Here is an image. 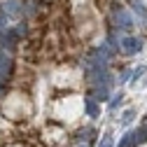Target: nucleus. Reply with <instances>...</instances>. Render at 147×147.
<instances>
[{
	"label": "nucleus",
	"instance_id": "f257e3e1",
	"mask_svg": "<svg viewBox=\"0 0 147 147\" xmlns=\"http://www.w3.org/2000/svg\"><path fill=\"white\" fill-rule=\"evenodd\" d=\"M115 21H117V26L119 28H124V30H128V28H133V16L128 14L121 5H115Z\"/></svg>",
	"mask_w": 147,
	"mask_h": 147
},
{
	"label": "nucleus",
	"instance_id": "f03ea898",
	"mask_svg": "<svg viewBox=\"0 0 147 147\" xmlns=\"http://www.w3.org/2000/svg\"><path fill=\"white\" fill-rule=\"evenodd\" d=\"M9 75H12V56L5 49H0V80L7 82Z\"/></svg>",
	"mask_w": 147,
	"mask_h": 147
},
{
	"label": "nucleus",
	"instance_id": "7ed1b4c3",
	"mask_svg": "<svg viewBox=\"0 0 147 147\" xmlns=\"http://www.w3.org/2000/svg\"><path fill=\"white\" fill-rule=\"evenodd\" d=\"M119 49L124 54H136L142 49V40L140 38H124V40H119Z\"/></svg>",
	"mask_w": 147,
	"mask_h": 147
},
{
	"label": "nucleus",
	"instance_id": "20e7f679",
	"mask_svg": "<svg viewBox=\"0 0 147 147\" xmlns=\"http://www.w3.org/2000/svg\"><path fill=\"white\" fill-rule=\"evenodd\" d=\"M5 14L12 16V19H19V16L24 14V7H21V0H7V3L3 5Z\"/></svg>",
	"mask_w": 147,
	"mask_h": 147
},
{
	"label": "nucleus",
	"instance_id": "39448f33",
	"mask_svg": "<svg viewBox=\"0 0 147 147\" xmlns=\"http://www.w3.org/2000/svg\"><path fill=\"white\" fill-rule=\"evenodd\" d=\"M131 7H133V12L138 14L140 24H142V26H147V7L142 5V0H131Z\"/></svg>",
	"mask_w": 147,
	"mask_h": 147
},
{
	"label": "nucleus",
	"instance_id": "423d86ee",
	"mask_svg": "<svg viewBox=\"0 0 147 147\" xmlns=\"http://www.w3.org/2000/svg\"><path fill=\"white\" fill-rule=\"evenodd\" d=\"M84 110H86V115H89V117H94V119L100 115V110H98V103H96L94 98H91V96L84 100Z\"/></svg>",
	"mask_w": 147,
	"mask_h": 147
},
{
	"label": "nucleus",
	"instance_id": "0eeeda50",
	"mask_svg": "<svg viewBox=\"0 0 147 147\" xmlns=\"http://www.w3.org/2000/svg\"><path fill=\"white\" fill-rule=\"evenodd\" d=\"M91 98H94L96 103H100V100H107V98H110V89H107V84H100V86L94 91V96H91Z\"/></svg>",
	"mask_w": 147,
	"mask_h": 147
},
{
	"label": "nucleus",
	"instance_id": "6e6552de",
	"mask_svg": "<svg viewBox=\"0 0 147 147\" xmlns=\"http://www.w3.org/2000/svg\"><path fill=\"white\" fill-rule=\"evenodd\" d=\"M119 147H138V145H136V133H133V131L124 133L121 140H119Z\"/></svg>",
	"mask_w": 147,
	"mask_h": 147
},
{
	"label": "nucleus",
	"instance_id": "1a4fd4ad",
	"mask_svg": "<svg viewBox=\"0 0 147 147\" xmlns=\"http://www.w3.org/2000/svg\"><path fill=\"white\" fill-rule=\"evenodd\" d=\"M133 133H136V145H145L147 142V126L138 128V131H133Z\"/></svg>",
	"mask_w": 147,
	"mask_h": 147
},
{
	"label": "nucleus",
	"instance_id": "9d476101",
	"mask_svg": "<svg viewBox=\"0 0 147 147\" xmlns=\"http://www.w3.org/2000/svg\"><path fill=\"white\" fill-rule=\"evenodd\" d=\"M98 147H115V140H112V136H110V133H105V136L100 138Z\"/></svg>",
	"mask_w": 147,
	"mask_h": 147
},
{
	"label": "nucleus",
	"instance_id": "9b49d317",
	"mask_svg": "<svg viewBox=\"0 0 147 147\" xmlns=\"http://www.w3.org/2000/svg\"><path fill=\"white\" fill-rule=\"evenodd\" d=\"M133 117H136V110H126V112L121 115V124H124V126H126V124H131Z\"/></svg>",
	"mask_w": 147,
	"mask_h": 147
},
{
	"label": "nucleus",
	"instance_id": "f8f14e48",
	"mask_svg": "<svg viewBox=\"0 0 147 147\" xmlns=\"http://www.w3.org/2000/svg\"><path fill=\"white\" fill-rule=\"evenodd\" d=\"M91 133H94V131H91V128L86 126V128H82V131H80V136H77V138H80V140H89V138H91Z\"/></svg>",
	"mask_w": 147,
	"mask_h": 147
},
{
	"label": "nucleus",
	"instance_id": "ddd939ff",
	"mask_svg": "<svg viewBox=\"0 0 147 147\" xmlns=\"http://www.w3.org/2000/svg\"><path fill=\"white\" fill-rule=\"evenodd\" d=\"M112 98H115V100L110 103V110H115V107H117V105L121 103V98H124V96H121V94H117V96H112Z\"/></svg>",
	"mask_w": 147,
	"mask_h": 147
},
{
	"label": "nucleus",
	"instance_id": "4468645a",
	"mask_svg": "<svg viewBox=\"0 0 147 147\" xmlns=\"http://www.w3.org/2000/svg\"><path fill=\"white\" fill-rule=\"evenodd\" d=\"M0 26H7V14H5V9H0Z\"/></svg>",
	"mask_w": 147,
	"mask_h": 147
},
{
	"label": "nucleus",
	"instance_id": "2eb2a0df",
	"mask_svg": "<svg viewBox=\"0 0 147 147\" xmlns=\"http://www.w3.org/2000/svg\"><path fill=\"white\" fill-rule=\"evenodd\" d=\"M142 72H145V68H142V65H140V68H138V70H133V80H138V77H140V75H142Z\"/></svg>",
	"mask_w": 147,
	"mask_h": 147
},
{
	"label": "nucleus",
	"instance_id": "dca6fc26",
	"mask_svg": "<svg viewBox=\"0 0 147 147\" xmlns=\"http://www.w3.org/2000/svg\"><path fill=\"white\" fill-rule=\"evenodd\" d=\"M3 84H5V82H3V80H0V96H3V94H5V86H3Z\"/></svg>",
	"mask_w": 147,
	"mask_h": 147
},
{
	"label": "nucleus",
	"instance_id": "f3484780",
	"mask_svg": "<svg viewBox=\"0 0 147 147\" xmlns=\"http://www.w3.org/2000/svg\"><path fill=\"white\" fill-rule=\"evenodd\" d=\"M80 147H86V145H80Z\"/></svg>",
	"mask_w": 147,
	"mask_h": 147
}]
</instances>
